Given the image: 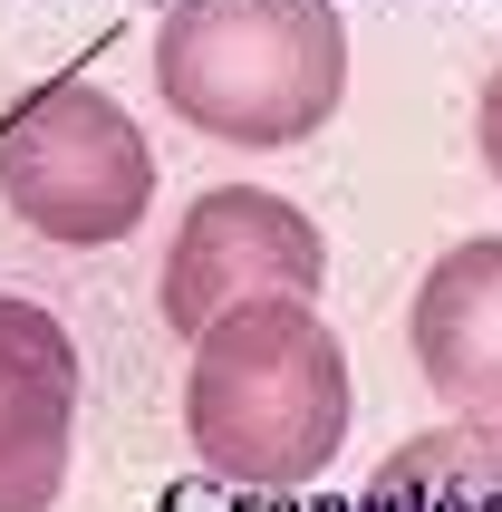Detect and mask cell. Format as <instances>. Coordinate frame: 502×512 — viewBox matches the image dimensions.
Wrapping results in <instances>:
<instances>
[{"label":"cell","instance_id":"cell-1","mask_svg":"<svg viewBox=\"0 0 502 512\" xmlns=\"http://www.w3.org/2000/svg\"><path fill=\"white\" fill-rule=\"evenodd\" d=\"M194 464L232 493H300L348 445V348L319 300H251L194 339L184 377Z\"/></svg>","mask_w":502,"mask_h":512},{"label":"cell","instance_id":"cell-2","mask_svg":"<svg viewBox=\"0 0 502 512\" xmlns=\"http://www.w3.org/2000/svg\"><path fill=\"white\" fill-rule=\"evenodd\" d=\"M155 97L194 136L300 145L348 97V29L329 0H165Z\"/></svg>","mask_w":502,"mask_h":512},{"label":"cell","instance_id":"cell-3","mask_svg":"<svg viewBox=\"0 0 502 512\" xmlns=\"http://www.w3.org/2000/svg\"><path fill=\"white\" fill-rule=\"evenodd\" d=\"M0 203L58 252H107L155 203V145L107 87L49 78L0 116Z\"/></svg>","mask_w":502,"mask_h":512},{"label":"cell","instance_id":"cell-4","mask_svg":"<svg viewBox=\"0 0 502 512\" xmlns=\"http://www.w3.org/2000/svg\"><path fill=\"white\" fill-rule=\"evenodd\" d=\"M319 281H329V242L300 203L261 184H213L165 242V329L203 339L223 310L251 300H319Z\"/></svg>","mask_w":502,"mask_h":512},{"label":"cell","instance_id":"cell-5","mask_svg":"<svg viewBox=\"0 0 502 512\" xmlns=\"http://www.w3.org/2000/svg\"><path fill=\"white\" fill-rule=\"evenodd\" d=\"M78 455V348L39 300L0 290V512H49Z\"/></svg>","mask_w":502,"mask_h":512},{"label":"cell","instance_id":"cell-6","mask_svg":"<svg viewBox=\"0 0 502 512\" xmlns=\"http://www.w3.org/2000/svg\"><path fill=\"white\" fill-rule=\"evenodd\" d=\"M406 339H416L425 387H435L454 416L502 426V232L454 242V252L416 281Z\"/></svg>","mask_w":502,"mask_h":512},{"label":"cell","instance_id":"cell-7","mask_svg":"<svg viewBox=\"0 0 502 512\" xmlns=\"http://www.w3.org/2000/svg\"><path fill=\"white\" fill-rule=\"evenodd\" d=\"M377 503L387 512H502V426H425L416 445H396L377 464Z\"/></svg>","mask_w":502,"mask_h":512},{"label":"cell","instance_id":"cell-8","mask_svg":"<svg viewBox=\"0 0 502 512\" xmlns=\"http://www.w3.org/2000/svg\"><path fill=\"white\" fill-rule=\"evenodd\" d=\"M474 136H483V165H493V184H502V68H493V87H483V116H474Z\"/></svg>","mask_w":502,"mask_h":512}]
</instances>
